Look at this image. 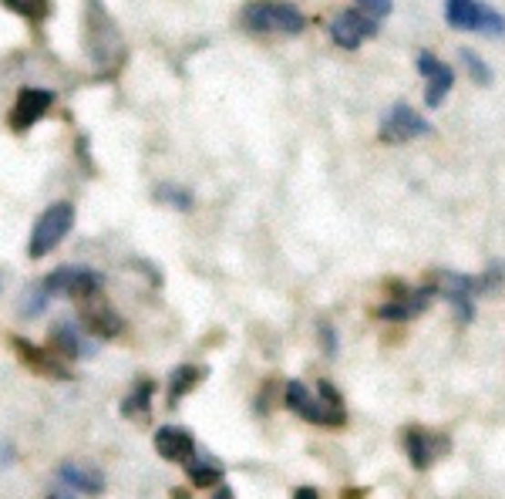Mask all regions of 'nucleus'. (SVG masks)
<instances>
[{
    "instance_id": "1",
    "label": "nucleus",
    "mask_w": 505,
    "mask_h": 499,
    "mask_svg": "<svg viewBox=\"0 0 505 499\" xmlns=\"http://www.w3.org/2000/svg\"><path fill=\"white\" fill-rule=\"evenodd\" d=\"M85 51L98 71H115L125 61V37L101 0H85Z\"/></svg>"
},
{
    "instance_id": "2",
    "label": "nucleus",
    "mask_w": 505,
    "mask_h": 499,
    "mask_svg": "<svg viewBox=\"0 0 505 499\" xmlns=\"http://www.w3.org/2000/svg\"><path fill=\"white\" fill-rule=\"evenodd\" d=\"M240 21L246 31L256 34H300L304 31V14L290 0H250L242 4Z\"/></svg>"
},
{
    "instance_id": "3",
    "label": "nucleus",
    "mask_w": 505,
    "mask_h": 499,
    "mask_svg": "<svg viewBox=\"0 0 505 499\" xmlns=\"http://www.w3.org/2000/svg\"><path fill=\"white\" fill-rule=\"evenodd\" d=\"M71 226H75V206L71 203H55V206H47L37 223H34L31 230V244H27V254L31 260H41V256L55 254V246L65 244V236L71 234Z\"/></svg>"
},
{
    "instance_id": "4",
    "label": "nucleus",
    "mask_w": 505,
    "mask_h": 499,
    "mask_svg": "<svg viewBox=\"0 0 505 499\" xmlns=\"http://www.w3.org/2000/svg\"><path fill=\"white\" fill-rule=\"evenodd\" d=\"M283 399H286V409L297 411L300 419H307L310 425H330V429L347 425V409H334L327 401H320L317 395H310L304 381H290Z\"/></svg>"
},
{
    "instance_id": "5",
    "label": "nucleus",
    "mask_w": 505,
    "mask_h": 499,
    "mask_svg": "<svg viewBox=\"0 0 505 499\" xmlns=\"http://www.w3.org/2000/svg\"><path fill=\"white\" fill-rule=\"evenodd\" d=\"M431 132V125L417 115L411 105H395V109L387 111V119L381 122V142H411V139H417V135H428Z\"/></svg>"
},
{
    "instance_id": "6",
    "label": "nucleus",
    "mask_w": 505,
    "mask_h": 499,
    "mask_svg": "<svg viewBox=\"0 0 505 499\" xmlns=\"http://www.w3.org/2000/svg\"><path fill=\"white\" fill-rule=\"evenodd\" d=\"M371 34H377V21L361 11H341L330 21V37H334V45L347 47V51L361 47V41L364 37H371Z\"/></svg>"
},
{
    "instance_id": "7",
    "label": "nucleus",
    "mask_w": 505,
    "mask_h": 499,
    "mask_svg": "<svg viewBox=\"0 0 505 499\" xmlns=\"http://www.w3.org/2000/svg\"><path fill=\"white\" fill-rule=\"evenodd\" d=\"M51 105H55V95L47 88H24L11 109V125L17 132H27L51 111Z\"/></svg>"
},
{
    "instance_id": "8",
    "label": "nucleus",
    "mask_w": 505,
    "mask_h": 499,
    "mask_svg": "<svg viewBox=\"0 0 505 499\" xmlns=\"http://www.w3.org/2000/svg\"><path fill=\"white\" fill-rule=\"evenodd\" d=\"M47 341H51V351H55L61 361H77V358L95 355V344H85L81 327H77L75 321H57L55 327L47 331Z\"/></svg>"
},
{
    "instance_id": "9",
    "label": "nucleus",
    "mask_w": 505,
    "mask_h": 499,
    "mask_svg": "<svg viewBox=\"0 0 505 499\" xmlns=\"http://www.w3.org/2000/svg\"><path fill=\"white\" fill-rule=\"evenodd\" d=\"M11 344L14 351L21 355V361L27 368H34L37 375H47V378H71V371L65 368V361L55 355V351H45V348H37V344H31L27 338H17V334H11Z\"/></svg>"
},
{
    "instance_id": "10",
    "label": "nucleus",
    "mask_w": 505,
    "mask_h": 499,
    "mask_svg": "<svg viewBox=\"0 0 505 499\" xmlns=\"http://www.w3.org/2000/svg\"><path fill=\"white\" fill-rule=\"evenodd\" d=\"M155 452L162 455L165 463H182L186 466L189 459L196 455V439H192V432L179 429V425H162L155 432Z\"/></svg>"
},
{
    "instance_id": "11",
    "label": "nucleus",
    "mask_w": 505,
    "mask_h": 499,
    "mask_svg": "<svg viewBox=\"0 0 505 499\" xmlns=\"http://www.w3.org/2000/svg\"><path fill=\"white\" fill-rule=\"evenodd\" d=\"M81 324H85V331L91 338H98V341H111V338H119L125 331V321H121V314L108 304H85V311H81Z\"/></svg>"
},
{
    "instance_id": "12",
    "label": "nucleus",
    "mask_w": 505,
    "mask_h": 499,
    "mask_svg": "<svg viewBox=\"0 0 505 499\" xmlns=\"http://www.w3.org/2000/svg\"><path fill=\"white\" fill-rule=\"evenodd\" d=\"M57 476H61L65 486L77 489L81 496H101L105 493V476H101L98 469L81 466V463H65V466L57 469Z\"/></svg>"
},
{
    "instance_id": "13",
    "label": "nucleus",
    "mask_w": 505,
    "mask_h": 499,
    "mask_svg": "<svg viewBox=\"0 0 505 499\" xmlns=\"http://www.w3.org/2000/svg\"><path fill=\"white\" fill-rule=\"evenodd\" d=\"M152 395H155V381L152 378H142L139 385H135L125 401H121V415L125 419H152Z\"/></svg>"
},
{
    "instance_id": "14",
    "label": "nucleus",
    "mask_w": 505,
    "mask_h": 499,
    "mask_svg": "<svg viewBox=\"0 0 505 499\" xmlns=\"http://www.w3.org/2000/svg\"><path fill=\"white\" fill-rule=\"evenodd\" d=\"M202 378H206V368L202 365H179L172 371V378H169V405H179Z\"/></svg>"
},
{
    "instance_id": "15",
    "label": "nucleus",
    "mask_w": 505,
    "mask_h": 499,
    "mask_svg": "<svg viewBox=\"0 0 505 499\" xmlns=\"http://www.w3.org/2000/svg\"><path fill=\"white\" fill-rule=\"evenodd\" d=\"M405 452L407 459H411V466L421 473V469L431 466V459H435V452H431V432H425V429H407L405 432Z\"/></svg>"
},
{
    "instance_id": "16",
    "label": "nucleus",
    "mask_w": 505,
    "mask_h": 499,
    "mask_svg": "<svg viewBox=\"0 0 505 499\" xmlns=\"http://www.w3.org/2000/svg\"><path fill=\"white\" fill-rule=\"evenodd\" d=\"M186 476L192 486L212 489L222 483V466L220 463H212V459H196V455H192V459L186 463Z\"/></svg>"
},
{
    "instance_id": "17",
    "label": "nucleus",
    "mask_w": 505,
    "mask_h": 499,
    "mask_svg": "<svg viewBox=\"0 0 505 499\" xmlns=\"http://www.w3.org/2000/svg\"><path fill=\"white\" fill-rule=\"evenodd\" d=\"M455 88V68L438 65L435 75H428V88H425V105L428 109H438L441 101L448 99V91Z\"/></svg>"
},
{
    "instance_id": "18",
    "label": "nucleus",
    "mask_w": 505,
    "mask_h": 499,
    "mask_svg": "<svg viewBox=\"0 0 505 499\" xmlns=\"http://www.w3.org/2000/svg\"><path fill=\"white\" fill-rule=\"evenodd\" d=\"M101 294V274L88 270V266H75V277H71V287H67V297L88 304Z\"/></svg>"
},
{
    "instance_id": "19",
    "label": "nucleus",
    "mask_w": 505,
    "mask_h": 499,
    "mask_svg": "<svg viewBox=\"0 0 505 499\" xmlns=\"http://www.w3.org/2000/svg\"><path fill=\"white\" fill-rule=\"evenodd\" d=\"M445 17H448V27H455V31H475L479 4L475 0H448L445 4Z\"/></svg>"
},
{
    "instance_id": "20",
    "label": "nucleus",
    "mask_w": 505,
    "mask_h": 499,
    "mask_svg": "<svg viewBox=\"0 0 505 499\" xmlns=\"http://www.w3.org/2000/svg\"><path fill=\"white\" fill-rule=\"evenodd\" d=\"M7 11H14L17 17H27V21L41 24L51 17V0H0Z\"/></svg>"
},
{
    "instance_id": "21",
    "label": "nucleus",
    "mask_w": 505,
    "mask_h": 499,
    "mask_svg": "<svg viewBox=\"0 0 505 499\" xmlns=\"http://www.w3.org/2000/svg\"><path fill=\"white\" fill-rule=\"evenodd\" d=\"M155 200L165 203V206H172V210H179V213L192 210V192L176 186V182H162V186H155Z\"/></svg>"
},
{
    "instance_id": "22",
    "label": "nucleus",
    "mask_w": 505,
    "mask_h": 499,
    "mask_svg": "<svg viewBox=\"0 0 505 499\" xmlns=\"http://www.w3.org/2000/svg\"><path fill=\"white\" fill-rule=\"evenodd\" d=\"M475 31L485 37H502L505 34V17L489 4H479V17H475Z\"/></svg>"
},
{
    "instance_id": "23",
    "label": "nucleus",
    "mask_w": 505,
    "mask_h": 499,
    "mask_svg": "<svg viewBox=\"0 0 505 499\" xmlns=\"http://www.w3.org/2000/svg\"><path fill=\"white\" fill-rule=\"evenodd\" d=\"M47 304H51V297L45 294V287H41V284H31L21 297V317H37V314H45Z\"/></svg>"
},
{
    "instance_id": "24",
    "label": "nucleus",
    "mask_w": 505,
    "mask_h": 499,
    "mask_svg": "<svg viewBox=\"0 0 505 499\" xmlns=\"http://www.w3.org/2000/svg\"><path fill=\"white\" fill-rule=\"evenodd\" d=\"M459 57L465 61V68H469V75H472L475 85H492V68L485 65V61H482L479 55H475L472 47H461Z\"/></svg>"
},
{
    "instance_id": "25",
    "label": "nucleus",
    "mask_w": 505,
    "mask_h": 499,
    "mask_svg": "<svg viewBox=\"0 0 505 499\" xmlns=\"http://www.w3.org/2000/svg\"><path fill=\"white\" fill-rule=\"evenodd\" d=\"M71 277H75V266H57L55 274H47V277L41 280V287H45L47 297H61V294H67V287H71Z\"/></svg>"
},
{
    "instance_id": "26",
    "label": "nucleus",
    "mask_w": 505,
    "mask_h": 499,
    "mask_svg": "<svg viewBox=\"0 0 505 499\" xmlns=\"http://www.w3.org/2000/svg\"><path fill=\"white\" fill-rule=\"evenodd\" d=\"M357 11L374 17V21H381V17L395 11V0H357Z\"/></svg>"
},
{
    "instance_id": "27",
    "label": "nucleus",
    "mask_w": 505,
    "mask_h": 499,
    "mask_svg": "<svg viewBox=\"0 0 505 499\" xmlns=\"http://www.w3.org/2000/svg\"><path fill=\"white\" fill-rule=\"evenodd\" d=\"M377 317H385V321H407V317H415V314L407 307V300H391L385 307H377Z\"/></svg>"
},
{
    "instance_id": "28",
    "label": "nucleus",
    "mask_w": 505,
    "mask_h": 499,
    "mask_svg": "<svg viewBox=\"0 0 505 499\" xmlns=\"http://www.w3.org/2000/svg\"><path fill=\"white\" fill-rule=\"evenodd\" d=\"M317 399L320 401H327V405H334V409H344V399H341V391L334 389L330 381H320V389H317Z\"/></svg>"
},
{
    "instance_id": "29",
    "label": "nucleus",
    "mask_w": 505,
    "mask_h": 499,
    "mask_svg": "<svg viewBox=\"0 0 505 499\" xmlns=\"http://www.w3.org/2000/svg\"><path fill=\"white\" fill-rule=\"evenodd\" d=\"M438 65H441V61L431 55V51H421V55H417V71H421L425 78H428V75H435V68H438Z\"/></svg>"
},
{
    "instance_id": "30",
    "label": "nucleus",
    "mask_w": 505,
    "mask_h": 499,
    "mask_svg": "<svg viewBox=\"0 0 505 499\" xmlns=\"http://www.w3.org/2000/svg\"><path fill=\"white\" fill-rule=\"evenodd\" d=\"M320 338H324V344H327V355H334L337 348H334V331H330V324H320Z\"/></svg>"
},
{
    "instance_id": "31",
    "label": "nucleus",
    "mask_w": 505,
    "mask_h": 499,
    "mask_svg": "<svg viewBox=\"0 0 505 499\" xmlns=\"http://www.w3.org/2000/svg\"><path fill=\"white\" fill-rule=\"evenodd\" d=\"M14 463V449L7 442H0V469H7Z\"/></svg>"
},
{
    "instance_id": "32",
    "label": "nucleus",
    "mask_w": 505,
    "mask_h": 499,
    "mask_svg": "<svg viewBox=\"0 0 505 499\" xmlns=\"http://www.w3.org/2000/svg\"><path fill=\"white\" fill-rule=\"evenodd\" d=\"M294 499H320V493L314 486H300L294 489Z\"/></svg>"
},
{
    "instance_id": "33",
    "label": "nucleus",
    "mask_w": 505,
    "mask_h": 499,
    "mask_svg": "<svg viewBox=\"0 0 505 499\" xmlns=\"http://www.w3.org/2000/svg\"><path fill=\"white\" fill-rule=\"evenodd\" d=\"M212 499H232V489L230 486H220V493H216Z\"/></svg>"
},
{
    "instance_id": "34",
    "label": "nucleus",
    "mask_w": 505,
    "mask_h": 499,
    "mask_svg": "<svg viewBox=\"0 0 505 499\" xmlns=\"http://www.w3.org/2000/svg\"><path fill=\"white\" fill-rule=\"evenodd\" d=\"M364 496V489H354V493H344L341 499H361Z\"/></svg>"
},
{
    "instance_id": "35",
    "label": "nucleus",
    "mask_w": 505,
    "mask_h": 499,
    "mask_svg": "<svg viewBox=\"0 0 505 499\" xmlns=\"http://www.w3.org/2000/svg\"><path fill=\"white\" fill-rule=\"evenodd\" d=\"M47 499H77V496H67V493H51Z\"/></svg>"
}]
</instances>
